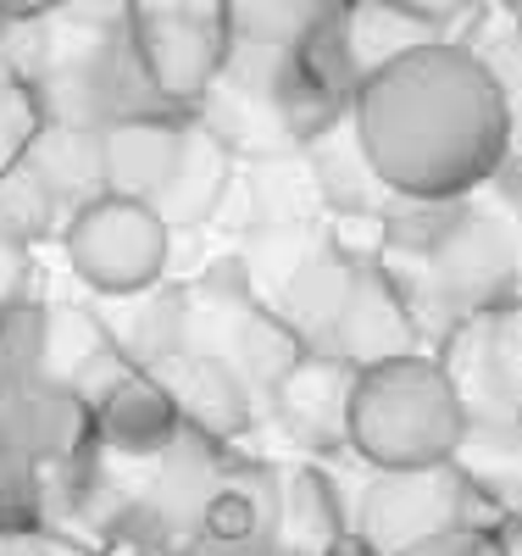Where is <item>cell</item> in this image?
I'll use <instances>...</instances> for the list:
<instances>
[{"label":"cell","mask_w":522,"mask_h":556,"mask_svg":"<svg viewBox=\"0 0 522 556\" xmlns=\"http://www.w3.org/2000/svg\"><path fill=\"white\" fill-rule=\"evenodd\" d=\"M351 134L372 178L411 201L467 195L506 162L511 101L495 67L456 39H434L361 78Z\"/></svg>","instance_id":"6da1fadb"},{"label":"cell","mask_w":522,"mask_h":556,"mask_svg":"<svg viewBox=\"0 0 522 556\" xmlns=\"http://www.w3.org/2000/svg\"><path fill=\"white\" fill-rule=\"evenodd\" d=\"M345 434L378 473L445 468L461 451L467 406L440 362L400 351L384 362H367L351 379Z\"/></svg>","instance_id":"7a4b0ae2"},{"label":"cell","mask_w":522,"mask_h":556,"mask_svg":"<svg viewBox=\"0 0 522 556\" xmlns=\"http://www.w3.org/2000/svg\"><path fill=\"white\" fill-rule=\"evenodd\" d=\"M62 251L94 295L123 301V295H145L167 273L173 228L151 201L101 195L62 223Z\"/></svg>","instance_id":"3957f363"},{"label":"cell","mask_w":522,"mask_h":556,"mask_svg":"<svg viewBox=\"0 0 522 556\" xmlns=\"http://www.w3.org/2000/svg\"><path fill=\"white\" fill-rule=\"evenodd\" d=\"M467 484L450 468H411V473H378L361 506V540L372 556H406L450 529H467Z\"/></svg>","instance_id":"277c9868"},{"label":"cell","mask_w":522,"mask_h":556,"mask_svg":"<svg viewBox=\"0 0 522 556\" xmlns=\"http://www.w3.org/2000/svg\"><path fill=\"white\" fill-rule=\"evenodd\" d=\"M133 45L167 106H201L212 84L222 78L228 28L178 17V12H133Z\"/></svg>","instance_id":"5b68a950"},{"label":"cell","mask_w":522,"mask_h":556,"mask_svg":"<svg viewBox=\"0 0 522 556\" xmlns=\"http://www.w3.org/2000/svg\"><path fill=\"white\" fill-rule=\"evenodd\" d=\"M183 151V117L151 112V117H117L101 128V167H106V195L123 201H151L167 190V178Z\"/></svg>","instance_id":"8992f818"},{"label":"cell","mask_w":522,"mask_h":556,"mask_svg":"<svg viewBox=\"0 0 522 556\" xmlns=\"http://www.w3.org/2000/svg\"><path fill=\"white\" fill-rule=\"evenodd\" d=\"M56 206H67V217L89 201L106 195V167H101V128H78V123H51L44 117L34 128V139L17 156Z\"/></svg>","instance_id":"52a82bcc"},{"label":"cell","mask_w":522,"mask_h":556,"mask_svg":"<svg viewBox=\"0 0 522 556\" xmlns=\"http://www.w3.org/2000/svg\"><path fill=\"white\" fill-rule=\"evenodd\" d=\"M94 424H101V434H106L117 451H128V456H151V451H162V445L178 434L183 412H178V401L167 395L162 379H151V374H128L101 406H94Z\"/></svg>","instance_id":"ba28073f"},{"label":"cell","mask_w":522,"mask_h":556,"mask_svg":"<svg viewBox=\"0 0 522 556\" xmlns=\"http://www.w3.org/2000/svg\"><path fill=\"white\" fill-rule=\"evenodd\" d=\"M340 39H345V56H351L356 89H361V78H372L378 67H390L395 56L417 51V45L445 39V28L406 17L390 0H345L340 7Z\"/></svg>","instance_id":"9c48e42d"},{"label":"cell","mask_w":522,"mask_h":556,"mask_svg":"<svg viewBox=\"0 0 522 556\" xmlns=\"http://www.w3.org/2000/svg\"><path fill=\"white\" fill-rule=\"evenodd\" d=\"M222 190H228V146L206 123H183V151H178L167 190L156 195V212L167 217V228L206 223L217 212Z\"/></svg>","instance_id":"30bf717a"},{"label":"cell","mask_w":522,"mask_h":556,"mask_svg":"<svg viewBox=\"0 0 522 556\" xmlns=\"http://www.w3.org/2000/svg\"><path fill=\"white\" fill-rule=\"evenodd\" d=\"M340 7H345V0H228L222 28H228V39H245V45L301 51V45Z\"/></svg>","instance_id":"8fae6325"},{"label":"cell","mask_w":522,"mask_h":556,"mask_svg":"<svg viewBox=\"0 0 522 556\" xmlns=\"http://www.w3.org/2000/svg\"><path fill=\"white\" fill-rule=\"evenodd\" d=\"M167 395L178 401V412L189 417V424H201V429H233L245 417V395L240 384L228 379V367L222 362H206V356H178L173 367L162 362V374Z\"/></svg>","instance_id":"7c38bea8"},{"label":"cell","mask_w":522,"mask_h":556,"mask_svg":"<svg viewBox=\"0 0 522 556\" xmlns=\"http://www.w3.org/2000/svg\"><path fill=\"white\" fill-rule=\"evenodd\" d=\"M56 201L44 195V184L17 162V167H7L0 173V228H7L12 240H34V235H44V228L56 223Z\"/></svg>","instance_id":"4fadbf2b"},{"label":"cell","mask_w":522,"mask_h":556,"mask_svg":"<svg viewBox=\"0 0 522 556\" xmlns=\"http://www.w3.org/2000/svg\"><path fill=\"white\" fill-rule=\"evenodd\" d=\"M262 513H267V506H262L245 484H222V490H212V501H206V534L222 540V545H245V540H256Z\"/></svg>","instance_id":"5bb4252c"},{"label":"cell","mask_w":522,"mask_h":556,"mask_svg":"<svg viewBox=\"0 0 522 556\" xmlns=\"http://www.w3.org/2000/svg\"><path fill=\"white\" fill-rule=\"evenodd\" d=\"M390 7H400V12L417 17V23L450 28V23H461L467 12H479V0H390Z\"/></svg>","instance_id":"9a60e30c"},{"label":"cell","mask_w":522,"mask_h":556,"mask_svg":"<svg viewBox=\"0 0 522 556\" xmlns=\"http://www.w3.org/2000/svg\"><path fill=\"white\" fill-rule=\"evenodd\" d=\"M500 556H522V529H511V534L500 540Z\"/></svg>","instance_id":"2e32d148"},{"label":"cell","mask_w":522,"mask_h":556,"mask_svg":"<svg viewBox=\"0 0 522 556\" xmlns=\"http://www.w3.org/2000/svg\"><path fill=\"white\" fill-rule=\"evenodd\" d=\"M467 556H500V540H479V545H472Z\"/></svg>","instance_id":"e0dca14e"}]
</instances>
